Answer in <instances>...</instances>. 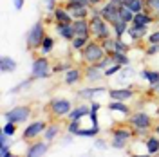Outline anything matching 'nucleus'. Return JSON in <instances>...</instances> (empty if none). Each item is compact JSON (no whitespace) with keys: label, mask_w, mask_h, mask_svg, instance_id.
Here are the masks:
<instances>
[{"label":"nucleus","mask_w":159,"mask_h":157,"mask_svg":"<svg viewBox=\"0 0 159 157\" xmlns=\"http://www.w3.org/2000/svg\"><path fill=\"white\" fill-rule=\"evenodd\" d=\"M129 127H132L136 137H148L154 128V119L145 110H136L129 116Z\"/></svg>","instance_id":"obj_1"},{"label":"nucleus","mask_w":159,"mask_h":157,"mask_svg":"<svg viewBox=\"0 0 159 157\" xmlns=\"http://www.w3.org/2000/svg\"><path fill=\"white\" fill-rule=\"evenodd\" d=\"M134 137H136V136H134L132 127L118 125V127L110 128V146L114 148V150H125Z\"/></svg>","instance_id":"obj_2"},{"label":"nucleus","mask_w":159,"mask_h":157,"mask_svg":"<svg viewBox=\"0 0 159 157\" xmlns=\"http://www.w3.org/2000/svg\"><path fill=\"white\" fill-rule=\"evenodd\" d=\"M45 22H42V20H38V22H34L33 25H31V29L27 31V34H25V47H27V51H40V47H42V42H43V38H45Z\"/></svg>","instance_id":"obj_3"},{"label":"nucleus","mask_w":159,"mask_h":157,"mask_svg":"<svg viewBox=\"0 0 159 157\" xmlns=\"http://www.w3.org/2000/svg\"><path fill=\"white\" fill-rule=\"evenodd\" d=\"M105 54H107V52L103 49L101 42L92 38L83 49L80 51V60H81V63H98Z\"/></svg>","instance_id":"obj_4"},{"label":"nucleus","mask_w":159,"mask_h":157,"mask_svg":"<svg viewBox=\"0 0 159 157\" xmlns=\"http://www.w3.org/2000/svg\"><path fill=\"white\" fill-rule=\"evenodd\" d=\"M89 22H90V36H92L94 40L103 42V40L114 36V33H112V25H110L103 16H90Z\"/></svg>","instance_id":"obj_5"},{"label":"nucleus","mask_w":159,"mask_h":157,"mask_svg":"<svg viewBox=\"0 0 159 157\" xmlns=\"http://www.w3.org/2000/svg\"><path fill=\"white\" fill-rule=\"evenodd\" d=\"M31 76L34 79H47L52 76V65H51L49 58L45 54H40L33 60L31 65Z\"/></svg>","instance_id":"obj_6"},{"label":"nucleus","mask_w":159,"mask_h":157,"mask_svg":"<svg viewBox=\"0 0 159 157\" xmlns=\"http://www.w3.org/2000/svg\"><path fill=\"white\" fill-rule=\"evenodd\" d=\"M33 116V110H31L29 105H18V107H13L9 110H6L2 114L4 121H9V123H16V125H22V123H27Z\"/></svg>","instance_id":"obj_7"},{"label":"nucleus","mask_w":159,"mask_h":157,"mask_svg":"<svg viewBox=\"0 0 159 157\" xmlns=\"http://www.w3.org/2000/svg\"><path fill=\"white\" fill-rule=\"evenodd\" d=\"M47 110H49V114H51L52 119L67 118L69 112L72 110V103H70V99H67V98H54V99H51Z\"/></svg>","instance_id":"obj_8"},{"label":"nucleus","mask_w":159,"mask_h":157,"mask_svg":"<svg viewBox=\"0 0 159 157\" xmlns=\"http://www.w3.org/2000/svg\"><path fill=\"white\" fill-rule=\"evenodd\" d=\"M45 128H47V123H45L43 119H34V121L27 123V127L24 128L22 139H24V141H34V139H38L40 136H43Z\"/></svg>","instance_id":"obj_9"},{"label":"nucleus","mask_w":159,"mask_h":157,"mask_svg":"<svg viewBox=\"0 0 159 157\" xmlns=\"http://www.w3.org/2000/svg\"><path fill=\"white\" fill-rule=\"evenodd\" d=\"M47 152H49V143L45 139H42V141L34 139L25 148V157H43Z\"/></svg>","instance_id":"obj_10"},{"label":"nucleus","mask_w":159,"mask_h":157,"mask_svg":"<svg viewBox=\"0 0 159 157\" xmlns=\"http://www.w3.org/2000/svg\"><path fill=\"white\" fill-rule=\"evenodd\" d=\"M83 78L89 83H96V81L105 79V70L99 69L96 63H85L83 65Z\"/></svg>","instance_id":"obj_11"},{"label":"nucleus","mask_w":159,"mask_h":157,"mask_svg":"<svg viewBox=\"0 0 159 157\" xmlns=\"http://www.w3.org/2000/svg\"><path fill=\"white\" fill-rule=\"evenodd\" d=\"M63 6L67 7L72 18L80 20V18H89L90 16V6H81V4H72V2H63Z\"/></svg>","instance_id":"obj_12"},{"label":"nucleus","mask_w":159,"mask_h":157,"mask_svg":"<svg viewBox=\"0 0 159 157\" xmlns=\"http://www.w3.org/2000/svg\"><path fill=\"white\" fill-rule=\"evenodd\" d=\"M109 98L118 99V101H130L136 96V90L132 87H123V88H109Z\"/></svg>","instance_id":"obj_13"},{"label":"nucleus","mask_w":159,"mask_h":157,"mask_svg":"<svg viewBox=\"0 0 159 157\" xmlns=\"http://www.w3.org/2000/svg\"><path fill=\"white\" fill-rule=\"evenodd\" d=\"M148 33H150L148 27H145V25H134V24H130L129 31H127V34H129V38L132 43H139V42L147 40V34Z\"/></svg>","instance_id":"obj_14"},{"label":"nucleus","mask_w":159,"mask_h":157,"mask_svg":"<svg viewBox=\"0 0 159 157\" xmlns=\"http://www.w3.org/2000/svg\"><path fill=\"white\" fill-rule=\"evenodd\" d=\"M54 31H56V34H58L60 38L65 40V42H70V40L76 36V31H74V25H72V22H70V24L56 22V24H54Z\"/></svg>","instance_id":"obj_15"},{"label":"nucleus","mask_w":159,"mask_h":157,"mask_svg":"<svg viewBox=\"0 0 159 157\" xmlns=\"http://www.w3.org/2000/svg\"><path fill=\"white\" fill-rule=\"evenodd\" d=\"M83 78V69H80V67H72L69 69L67 72H63V83L67 85V87H74V85H78Z\"/></svg>","instance_id":"obj_16"},{"label":"nucleus","mask_w":159,"mask_h":157,"mask_svg":"<svg viewBox=\"0 0 159 157\" xmlns=\"http://www.w3.org/2000/svg\"><path fill=\"white\" fill-rule=\"evenodd\" d=\"M89 114H90V103L89 105L87 103H81L78 107H72V110L69 112L67 119L69 121H81L83 118H89Z\"/></svg>","instance_id":"obj_17"},{"label":"nucleus","mask_w":159,"mask_h":157,"mask_svg":"<svg viewBox=\"0 0 159 157\" xmlns=\"http://www.w3.org/2000/svg\"><path fill=\"white\" fill-rule=\"evenodd\" d=\"M110 112H116V114H121V116H125V118H129L130 114H132V108L127 101H118V99H110V103L107 105Z\"/></svg>","instance_id":"obj_18"},{"label":"nucleus","mask_w":159,"mask_h":157,"mask_svg":"<svg viewBox=\"0 0 159 157\" xmlns=\"http://www.w3.org/2000/svg\"><path fill=\"white\" fill-rule=\"evenodd\" d=\"M51 15H52L54 24H56V22H63V24H70V22H74L72 15L67 11V7H65L63 4H58V6H56V9L52 11Z\"/></svg>","instance_id":"obj_19"},{"label":"nucleus","mask_w":159,"mask_h":157,"mask_svg":"<svg viewBox=\"0 0 159 157\" xmlns=\"http://www.w3.org/2000/svg\"><path fill=\"white\" fill-rule=\"evenodd\" d=\"M156 16L150 13V11H141V13H136V16H134V20H132V24L134 25H145V27H150L154 22H156Z\"/></svg>","instance_id":"obj_20"},{"label":"nucleus","mask_w":159,"mask_h":157,"mask_svg":"<svg viewBox=\"0 0 159 157\" xmlns=\"http://www.w3.org/2000/svg\"><path fill=\"white\" fill-rule=\"evenodd\" d=\"M101 16L107 20L109 24H112V22H116V20L119 18V9L114 7L110 2H105V4L101 6Z\"/></svg>","instance_id":"obj_21"},{"label":"nucleus","mask_w":159,"mask_h":157,"mask_svg":"<svg viewBox=\"0 0 159 157\" xmlns=\"http://www.w3.org/2000/svg\"><path fill=\"white\" fill-rule=\"evenodd\" d=\"M101 92H109V88L107 87H85L78 92V96H80V99L92 101V99L96 98V94H101Z\"/></svg>","instance_id":"obj_22"},{"label":"nucleus","mask_w":159,"mask_h":157,"mask_svg":"<svg viewBox=\"0 0 159 157\" xmlns=\"http://www.w3.org/2000/svg\"><path fill=\"white\" fill-rule=\"evenodd\" d=\"M74 31H76V36H90V22L89 18H80L72 22Z\"/></svg>","instance_id":"obj_23"},{"label":"nucleus","mask_w":159,"mask_h":157,"mask_svg":"<svg viewBox=\"0 0 159 157\" xmlns=\"http://www.w3.org/2000/svg\"><path fill=\"white\" fill-rule=\"evenodd\" d=\"M145 150L148 155H159V137L154 132L145 139Z\"/></svg>","instance_id":"obj_24"},{"label":"nucleus","mask_w":159,"mask_h":157,"mask_svg":"<svg viewBox=\"0 0 159 157\" xmlns=\"http://www.w3.org/2000/svg\"><path fill=\"white\" fill-rule=\"evenodd\" d=\"M60 132H61V127H60V123H49L42 137L45 139L47 143H52V141H54V139L60 136Z\"/></svg>","instance_id":"obj_25"},{"label":"nucleus","mask_w":159,"mask_h":157,"mask_svg":"<svg viewBox=\"0 0 159 157\" xmlns=\"http://www.w3.org/2000/svg\"><path fill=\"white\" fill-rule=\"evenodd\" d=\"M112 25V33H114V36L116 38H123L125 34H127V31H129V22H125V20H121V18H118L116 22H112L110 24Z\"/></svg>","instance_id":"obj_26"},{"label":"nucleus","mask_w":159,"mask_h":157,"mask_svg":"<svg viewBox=\"0 0 159 157\" xmlns=\"http://www.w3.org/2000/svg\"><path fill=\"white\" fill-rule=\"evenodd\" d=\"M90 40H92V36H74V38L70 40V49L74 51V52H80Z\"/></svg>","instance_id":"obj_27"},{"label":"nucleus","mask_w":159,"mask_h":157,"mask_svg":"<svg viewBox=\"0 0 159 157\" xmlns=\"http://www.w3.org/2000/svg\"><path fill=\"white\" fill-rule=\"evenodd\" d=\"M0 70L2 72H15L16 70V61L11 56H2L0 58Z\"/></svg>","instance_id":"obj_28"},{"label":"nucleus","mask_w":159,"mask_h":157,"mask_svg":"<svg viewBox=\"0 0 159 157\" xmlns=\"http://www.w3.org/2000/svg\"><path fill=\"white\" fill-rule=\"evenodd\" d=\"M54 43H56L54 38H52L51 34H45V38H43V42H42V47H40V52H42V54H45V56L51 54V52L54 51Z\"/></svg>","instance_id":"obj_29"},{"label":"nucleus","mask_w":159,"mask_h":157,"mask_svg":"<svg viewBox=\"0 0 159 157\" xmlns=\"http://www.w3.org/2000/svg\"><path fill=\"white\" fill-rule=\"evenodd\" d=\"M141 78L145 79L148 85H154L159 79V70H152V69H143L141 70Z\"/></svg>","instance_id":"obj_30"},{"label":"nucleus","mask_w":159,"mask_h":157,"mask_svg":"<svg viewBox=\"0 0 159 157\" xmlns=\"http://www.w3.org/2000/svg\"><path fill=\"white\" fill-rule=\"evenodd\" d=\"M101 128L99 127H90V128H81L78 132V137H98Z\"/></svg>","instance_id":"obj_31"},{"label":"nucleus","mask_w":159,"mask_h":157,"mask_svg":"<svg viewBox=\"0 0 159 157\" xmlns=\"http://www.w3.org/2000/svg\"><path fill=\"white\" fill-rule=\"evenodd\" d=\"M112 56V61L114 63H119V65H130V58H129V52H114L110 54Z\"/></svg>","instance_id":"obj_32"},{"label":"nucleus","mask_w":159,"mask_h":157,"mask_svg":"<svg viewBox=\"0 0 159 157\" xmlns=\"http://www.w3.org/2000/svg\"><path fill=\"white\" fill-rule=\"evenodd\" d=\"M134 16H136V13L130 9L129 6H123V7H119V18H121V20H125V22L132 24Z\"/></svg>","instance_id":"obj_33"},{"label":"nucleus","mask_w":159,"mask_h":157,"mask_svg":"<svg viewBox=\"0 0 159 157\" xmlns=\"http://www.w3.org/2000/svg\"><path fill=\"white\" fill-rule=\"evenodd\" d=\"M145 9L150 11L159 20V0H145Z\"/></svg>","instance_id":"obj_34"},{"label":"nucleus","mask_w":159,"mask_h":157,"mask_svg":"<svg viewBox=\"0 0 159 157\" xmlns=\"http://www.w3.org/2000/svg\"><path fill=\"white\" fill-rule=\"evenodd\" d=\"M33 81H34V78H33V76H31V78H27V79H24V81H20L18 85H15V87L9 90V94H18V92H22V90H25V88L29 87Z\"/></svg>","instance_id":"obj_35"},{"label":"nucleus","mask_w":159,"mask_h":157,"mask_svg":"<svg viewBox=\"0 0 159 157\" xmlns=\"http://www.w3.org/2000/svg\"><path fill=\"white\" fill-rule=\"evenodd\" d=\"M69 69H72L70 61H58L52 65V74H60V72H67Z\"/></svg>","instance_id":"obj_36"},{"label":"nucleus","mask_w":159,"mask_h":157,"mask_svg":"<svg viewBox=\"0 0 159 157\" xmlns=\"http://www.w3.org/2000/svg\"><path fill=\"white\" fill-rule=\"evenodd\" d=\"M16 130H18V125H16V123H9V121H4V125H2V132H4V134H7L9 137H15Z\"/></svg>","instance_id":"obj_37"},{"label":"nucleus","mask_w":159,"mask_h":157,"mask_svg":"<svg viewBox=\"0 0 159 157\" xmlns=\"http://www.w3.org/2000/svg\"><path fill=\"white\" fill-rule=\"evenodd\" d=\"M101 45H103V49H105L107 54H114V52H116V40H114V36L103 40V42H101Z\"/></svg>","instance_id":"obj_38"},{"label":"nucleus","mask_w":159,"mask_h":157,"mask_svg":"<svg viewBox=\"0 0 159 157\" xmlns=\"http://www.w3.org/2000/svg\"><path fill=\"white\" fill-rule=\"evenodd\" d=\"M65 130H67V134H70V136H78V132L81 130V123L80 121H69Z\"/></svg>","instance_id":"obj_39"},{"label":"nucleus","mask_w":159,"mask_h":157,"mask_svg":"<svg viewBox=\"0 0 159 157\" xmlns=\"http://www.w3.org/2000/svg\"><path fill=\"white\" fill-rule=\"evenodd\" d=\"M125 6H129L134 13H141V11H145V0H130Z\"/></svg>","instance_id":"obj_40"},{"label":"nucleus","mask_w":159,"mask_h":157,"mask_svg":"<svg viewBox=\"0 0 159 157\" xmlns=\"http://www.w3.org/2000/svg\"><path fill=\"white\" fill-rule=\"evenodd\" d=\"M114 40H116V52H129L130 51L129 42H125L123 38H116V36H114Z\"/></svg>","instance_id":"obj_41"},{"label":"nucleus","mask_w":159,"mask_h":157,"mask_svg":"<svg viewBox=\"0 0 159 157\" xmlns=\"http://www.w3.org/2000/svg\"><path fill=\"white\" fill-rule=\"evenodd\" d=\"M121 69H123V65H119V63H112L109 69H105V78H110V76H116V74H119V72H121Z\"/></svg>","instance_id":"obj_42"},{"label":"nucleus","mask_w":159,"mask_h":157,"mask_svg":"<svg viewBox=\"0 0 159 157\" xmlns=\"http://www.w3.org/2000/svg\"><path fill=\"white\" fill-rule=\"evenodd\" d=\"M112 63H114V61H112V56H110V54H105V56H103V58L99 60L98 63H96V65H98L99 69H109L110 65H112Z\"/></svg>","instance_id":"obj_43"},{"label":"nucleus","mask_w":159,"mask_h":157,"mask_svg":"<svg viewBox=\"0 0 159 157\" xmlns=\"http://www.w3.org/2000/svg\"><path fill=\"white\" fill-rule=\"evenodd\" d=\"M159 54V43H148L145 47V56H157Z\"/></svg>","instance_id":"obj_44"},{"label":"nucleus","mask_w":159,"mask_h":157,"mask_svg":"<svg viewBox=\"0 0 159 157\" xmlns=\"http://www.w3.org/2000/svg\"><path fill=\"white\" fill-rule=\"evenodd\" d=\"M147 43H159V29L150 31L147 34Z\"/></svg>","instance_id":"obj_45"},{"label":"nucleus","mask_w":159,"mask_h":157,"mask_svg":"<svg viewBox=\"0 0 159 157\" xmlns=\"http://www.w3.org/2000/svg\"><path fill=\"white\" fill-rule=\"evenodd\" d=\"M94 146L98 148V150H105V148L109 146V143H107L103 137H96L94 139Z\"/></svg>","instance_id":"obj_46"},{"label":"nucleus","mask_w":159,"mask_h":157,"mask_svg":"<svg viewBox=\"0 0 159 157\" xmlns=\"http://www.w3.org/2000/svg\"><path fill=\"white\" fill-rule=\"evenodd\" d=\"M58 4H60V0H45V9H47V13H52V11L56 9Z\"/></svg>","instance_id":"obj_47"},{"label":"nucleus","mask_w":159,"mask_h":157,"mask_svg":"<svg viewBox=\"0 0 159 157\" xmlns=\"http://www.w3.org/2000/svg\"><path fill=\"white\" fill-rule=\"evenodd\" d=\"M0 157H13V152H11L9 145H4V146H0Z\"/></svg>","instance_id":"obj_48"},{"label":"nucleus","mask_w":159,"mask_h":157,"mask_svg":"<svg viewBox=\"0 0 159 157\" xmlns=\"http://www.w3.org/2000/svg\"><path fill=\"white\" fill-rule=\"evenodd\" d=\"M89 118H90V123H92V127H99L98 112H90V114H89Z\"/></svg>","instance_id":"obj_49"},{"label":"nucleus","mask_w":159,"mask_h":157,"mask_svg":"<svg viewBox=\"0 0 159 157\" xmlns=\"http://www.w3.org/2000/svg\"><path fill=\"white\" fill-rule=\"evenodd\" d=\"M24 2L25 0H13V7L16 11H22V7H24Z\"/></svg>","instance_id":"obj_50"},{"label":"nucleus","mask_w":159,"mask_h":157,"mask_svg":"<svg viewBox=\"0 0 159 157\" xmlns=\"http://www.w3.org/2000/svg\"><path fill=\"white\" fill-rule=\"evenodd\" d=\"M148 92H152V94H159V79L154 83V85H150Z\"/></svg>","instance_id":"obj_51"},{"label":"nucleus","mask_w":159,"mask_h":157,"mask_svg":"<svg viewBox=\"0 0 159 157\" xmlns=\"http://www.w3.org/2000/svg\"><path fill=\"white\" fill-rule=\"evenodd\" d=\"M107 2H110V4H112V6H114V7H123V6H125V4H123V0H107Z\"/></svg>","instance_id":"obj_52"},{"label":"nucleus","mask_w":159,"mask_h":157,"mask_svg":"<svg viewBox=\"0 0 159 157\" xmlns=\"http://www.w3.org/2000/svg\"><path fill=\"white\" fill-rule=\"evenodd\" d=\"M63 2H72V4H81V6H90L89 0H63Z\"/></svg>","instance_id":"obj_53"},{"label":"nucleus","mask_w":159,"mask_h":157,"mask_svg":"<svg viewBox=\"0 0 159 157\" xmlns=\"http://www.w3.org/2000/svg\"><path fill=\"white\" fill-rule=\"evenodd\" d=\"M90 6H103L105 4V0H89Z\"/></svg>","instance_id":"obj_54"},{"label":"nucleus","mask_w":159,"mask_h":157,"mask_svg":"<svg viewBox=\"0 0 159 157\" xmlns=\"http://www.w3.org/2000/svg\"><path fill=\"white\" fill-rule=\"evenodd\" d=\"M152 132H154V134H156V136L159 137V123H157V125H154V128H152Z\"/></svg>","instance_id":"obj_55"},{"label":"nucleus","mask_w":159,"mask_h":157,"mask_svg":"<svg viewBox=\"0 0 159 157\" xmlns=\"http://www.w3.org/2000/svg\"><path fill=\"white\" fill-rule=\"evenodd\" d=\"M156 118H159V107L156 108Z\"/></svg>","instance_id":"obj_56"}]
</instances>
